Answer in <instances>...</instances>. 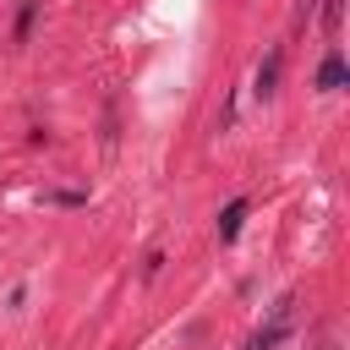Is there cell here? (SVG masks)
I'll list each match as a JSON object with an SVG mask.
<instances>
[{"mask_svg": "<svg viewBox=\"0 0 350 350\" xmlns=\"http://www.w3.org/2000/svg\"><path fill=\"white\" fill-rule=\"evenodd\" d=\"M290 306H295V301H290V295H279V306H273V317H268V328H257L246 350H273V345L284 339V323H290Z\"/></svg>", "mask_w": 350, "mask_h": 350, "instance_id": "obj_1", "label": "cell"}, {"mask_svg": "<svg viewBox=\"0 0 350 350\" xmlns=\"http://www.w3.org/2000/svg\"><path fill=\"white\" fill-rule=\"evenodd\" d=\"M241 219H246V202H230V208L219 213V241H235V230H241Z\"/></svg>", "mask_w": 350, "mask_h": 350, "instance_id": "obj_2", "label": "cell"}, {"mask_svg": "<svg viewBox=\"0 0 350 350\" xmlns=\"http://www.w3.org/2000/svg\"><path fill=\"white\" fill-rule=\"evenodd\" d=\"M339 82H345V60H339V55H328V60H323V71H317V88L328 93V88H339Z\"/></svg>", "mask_w": 350, "mask_h": 350, "instance_id": "obj_3", "label": "cell"}, {"mask_svg": "<svg viewBox=\"0 0 350 350\" xmlns=\"http://www.w3.org/2000/svg\"><path fill=\"white\" fill-rule=\"evenodd\" d=\"M273 82H279V49H273V55L262 60V71H257V93L268 98V93H273Z\"/></svg>", "mask_w": 350, "mask_h": 350, "instance_id": "obj_4", "label": "cell"}]
</instances>
